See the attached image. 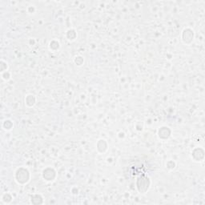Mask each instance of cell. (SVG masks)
Returning a JSON list of instances; mask_svg holds the SVG:
<instances>
[{"mask_svg":"<svg viewBox=\"0 0 205 205\" xmlns=\"http://www.w3.org/2000/svg\"><path fill=\"white\" fill-rule=\"evenodd\" d=\"M30 173L28 170L24 167H20L15 172V180L19 184H24L29 181Z\"/></svg>","mask_w":205,"mask_h":205,"instance_id":"cell-1","label":"cell"},{"mask_svg":"<svg viewBox=\"0 0 205 205\" xmlns=\"http://www.w3.org/2000/svg\"><path fill=\"white\" fill-rule=\"evenodd\" d=\"M150 185V180L148 177H140L137 181V188L140 192L144 193L146 192Z\"/></svg>","mask_w":205,"mask_h":205,"instance_id":"cell-2","label":"cell"},{"mask_svg":"<svg viewBox=\"0 0 205 205\" xmlns=\"http://www.w3.org/2000/svg\"><path fill=\"white\" fill-rule=\"evenodd\" d=\"M43 178L45 179L46 180L52 181L55 180L56 174H55V171L53 168L48 167V168H46L43 171Z\"/></svg>","mask_w":205,"mask_h":205,"instance_id":"cell-3","label":"cell"},{"mask_svg":"<svg viewBox=\"0 0 205 205\" xmlns=\"http://www.w3.org/2000/svg\"><path fill=\"white\" fill-rule=\"evenodd\" d=\"M193 31L190 29H185L183 33V40L184 43H189L193 39Z\"/></svg>","mask_w":205,"mask_h":205,"instance_id":"cell-4","label":"cell"},{"mask_svg":"<svg viewBox=\"0 0 205 205\" xmlns=\"http://www.w3.org/2000/svg\"><path fill=\"white\" fill-rule=\"evenodd\" d=\"M170 134H171V131L167 127H161L159 131V136L161 139H167L170 136Z\"/></svg>","mask_w":205,"mask_h":205,"instance_id":"cell-5","label":"cell"},{"mask_svg":"<svg viewBox=\"0 0 205 205\" xmlns=\"http://www.w3.org/2000/svg\"><path fill=\"white\" fill-rule=\"evenodd\" d=\"M25 102L27 103V106L29 107H32L34 106L35 102H36V98L34 97V95H27L26 99H25Z\"/></svg>","mask_w":205,"mask_h":205,"instance_id":"cell-6","label":"cell"},{"mask_svg":"<svg viewBox=\"0 0 205 205\" xmlns=\"http://www.w3.org/2000/svg\"><path fill=\"white\" fill-rule=\"evenodd\" d=\"M2 126L6 130H11L13 127V124H12V122L11 120H6V121H4Z\"/></svg>","mask_w":205,"mask_h":205,"instance_id":"cell-7","label":"cell"},{"mask_svg":"<svg viewBox=\"0 0 205 205\" xmlns=\"http://www.w3.org/2000/svg\"><path fill=\"white\" fill-rule=\"evenodd\" d=\"M7 63H5L3 60H1V71L4 72L5 71H7Z\"/></svg>","mask_w":205,"mask_h":205,"instance_id":"cell-8","label":"cell"}]
</instances>
